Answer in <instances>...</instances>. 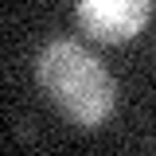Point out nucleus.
I'll use <instances>...</instances> for the list:
<instances>
[{
  "mask_svg": "<svg viewBox=\"0 0 156 156\" xmlns=\"http://www.w3.org/2000/svg\"><path fill=\"white\" fill-rule=\"evenodd\" d=\"M39 86L82 129H98L117 105V82L78 39H51L35 62Z\"/></svg>",
  "mask_w": 156,
  "mask_h": 156,
  "instance_id": "nucleus-1",
  "label": "nucleus"
},
{
  "mask_svg": "<svg viewBox=\"0 0 156 156\" xmlns=\"http://www.w3.org/2000/svg\"><path fill=\"white\" fill-rule=\"evenodd\" d=\"M78 27L98 43H129L148 27L152 0H78Z\"/></svg>",
  "mask_w": 156,
  "mask_h": 156,
  "instance_id": "nucleus-2",
  "label": "nucleus"
}]
</instances>
